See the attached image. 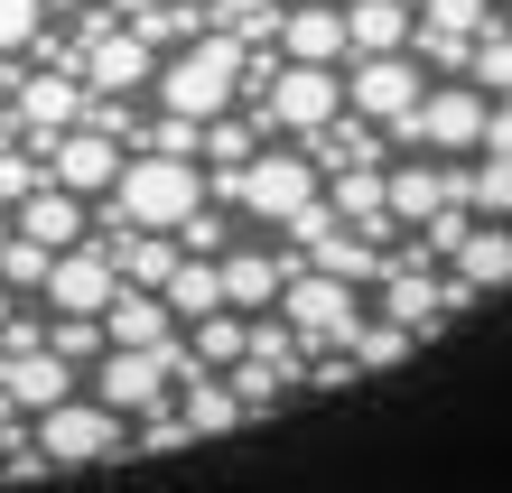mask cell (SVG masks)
<instances>
[{
    "mask_svg": "<svg viewBox=\"0 0 512 493\" xmlns=\"http://www.w3.org/2000/svg\"><path fill=\"white\" fill-rule=\"evenodd\" d=\"M280 56H289V66H336V56H345V10H336V0L280 10Z\"/></svg>",
    "mask_w": 512,
    "mask_h": 493,
    "instance_id": "obj_15",
    "label": "cell"
},
{
    "mask_svg": "<svg viewBox=\"0 0 512 493\" xmlns=\"http://www.w3.org/2000/svg\"><path fill=\"white\" fill-rule=\"evenodd\" d=\"M308 159H317V177H336V168H373V159H382V140H373V121H364V112H336L326 131H308Z\"/></svg>",
    "mask_w": 512,
    "mask_h": 493,
    "instance_id": "obj_24",
    "label": "cell"
},
{
    "mask_svg": "<svg viewBox=\"0 0 512 493\" xmlns=\"http://www.w3.org/2000/svg\"><path fill=\"white\" fill-rule=\"evenodd\" d=\"M485 19H494V0H419V56L429 66H466L475 56V38H485Z\"/></svg>",
    "mask_w": 512,
    "mask_h": 493,
    "instance_id": "obj_9",
    "label": "cell"
},
{
    "mask_svg": "<svg viewBox=\"0 0 512 493\" xmlns=\"http://www.w3.org/2000/svg\"><path fill=\"white\" fill-rule=\"evenodd\" d=\"M233 419H252L243 400H233V382L205 373V363H187V373H177V428H187V438H224Z\"/></svg>",
    "mask_w": 512,
    "mask_h": 493,
    "instance_id": "obj_14",
    "label": "cell"
},
{
    "mask_svg": "<svg viewBox=\"0 0 512 493\" xmlns=\"http://www.w3.org/2000/svg\"><path fill=\"white\" fill-rule=\"evenodd\" d=\"M196 159H215V168H243V159H261V112H243V121H205L196 131Z\"/></svg>",
    "mask_w": 512,
    "mask_h": 493,
    "instance_id": "obj_29",
    "label": "cell"
},
{
    "mask_svg": "<svg viewBox=\"0 0 512 493\" xmlns=\"http://www.w3.org/2000/svg\"><path fill=\"white\" fill-rule=\"evenodd\" d=\"M112 205H103V224H140V233H177L187 214L205 205V177H196V159H122V177L103 187Z\"/></svg>",
    "mask_w": 512,
    "mask_h": 493,
    "instance_id": "obj_1",
    "label": "cell"
},
{
    "mask_svg": "<svg viewBox=\"0 0 512 493\" xmlns=\"http://www.w3.org/2000/svg\"><path fill=\"white\" fill-rule=\"evenodd\" d=\"M252 363H270V373H289L298 382V335H289V317L280 326H270V317H252V345H243Z\"/></svg>",
    "mask_w": 512,
    "mask_h": 493,
    "instance_id": "obj_31",
    "label": "cell"
},
{
    "mask_svg": "<svg viewBox=\"0 0 512 493\" xmlns=\"http://www.w3.org/2000/svg\"><path fill=\"white\" fill-rule=\"evenodd\" d=\"M0 242H10V205H0Z\"/></svg>",
    "mask_w": 512,
    "mask_h": 493,
    "instance_id": "obj_42",
    "label": "cell"
},
{
    "mask_svg": "<svg viewBox=\"0 0 512 493\" xmlns=\"http://www.w3.org/2000/svg\"><path fill=\"white\" fill-rule=\"evenodd\" d=\"M112 289H122V270H112L103 233H94V242H66V252L47 261V298H56V317H103Z\"/></svg>",
    "mask_w": 512,
    "mask_h": 493,
    "instance_id": "obj_7",
    "label": "cell"
},
{
    "mask_svg": "<svg viewBox=\"0 0 512 493\" xmlns=\"http://www.w3.org/2000/svg\"><path fill=\"white\" fill-rule=\"evenodd\" d=\"M419 10L410 0H345V56H401Z\"/></svg>",
    "mask_w": 512,
    "mask_h": 493,
    "instance_id": "obj_17",
    "label": "cell"
},
{
    "mask_svg": "<svg viewBox=\"0 0 512 493\" xmlns=\"http://www.w3.org/2000/svg\"><path fill=\"white\" fill-rule=\"evenodd\" d=\"M215 270H224V307H243V317H252V307H280V289L298 280L280 252H224Z\"/></svg>",
    "mask_w": 512,
    "mask_h": 493,
    "instance_id": "obj_22",
    "label": "cell"
},
{
    "mask_svg": "<svg viewBox=\"0 0 512 493\" xmlns=\"http://www.w3.org/2000/svg\"><path fill=\"white\" fill-rule=\"evenodd\" d=\"M233 94H243V38L215 19V28H205V38L159 75V103H168V112H187V121H215Z\"/></svg>",
    "mask_w": 512,
    "mask_h": 493,
    "instance_id": "obj_2",
    "label": "cell"
},
{
    "mask_svg": "<svg viewBox=\"0 0 512 493\" xmlns=\"http://www.w3.org/2000/svg\"><path fill=\"white\" fill-rule=\"evenodd\" d=\"M38 456L47 466H103V456H122V410H103V400H56V410H38Z\"/></svg>",
    "mask_w": 512,
    "mask_h": 493,
    "instance_id": "obj_3",
    "label": "cell"
},
{
    "mask_svg": "<svg viewBox=\"0 0 512 493\" xmlns=\"http://www.w3.org/2000/svg\"><path fill=\"white\" fill-rule=\"evenodd\" d=\"M410 10H419V0H410Z\"/></svg>",
    "mask_w": 512,
    "mask_h": 493,
    "instance_id": "obj_43",
    "label": "cell"
},
{
    "mask_svg": "<svg viewBox=\"0 0 512 493\" xmlns=\"http://www.w3.org/2000/svg\"><path fill=\"white\" fill-rule=\"evenodd\" d=\"M131 28H140V47H196L205 28H215V10H205V0H159V10H140Z\"/></svg>",
    "mask_w": 512,
    "mask_h": 493,
    "instance_id": "obj_27",
    "label": "cell"
},
{
    "mask_svg": "<svg viewBox=\"0 0 512 493\" xmlns=\"http://www.w3.org/2000/svg\"><path fill=\"white\" fill-rule=\"evenodd\" d=\"M47 354H66V363L103 354V317H66V326H47Z\"/></svg>",
    "mask_w": 512,
    "mask_h": 493,
    "instance_id": "obj_35",
    "label": "cell"
},
{
    "mask_svg": "<svg viewBox=\"0 0 512 493\" xmlns=\"http://www.w3.org/2000/svg\"><path fill=\"white\" fill-rule=\"evenodd\" d=\"M0 391L19 410H56V400H75V373H66V354L28 345V354H0Z\"/></svg>",
    "mask_w": 512,
    "mask_h": 493,
    "instance_id": "obj_16",
    "label": "cell"
},
{
    "mask_svg": "<svg viewBox=\"0 0 512 493\" xmlns=\"http://www.w3.org/2000/svg\"><path fill=\"white\" fill-rule=\"evenodd\" d=\"M485 149H512V94L485 103Z\"/></svg>",
    "mask_w": 512,
    "mask_h": 493,
    "instance_id": "obj_37",
    "label": "cell"
},
{
    "mask_svg": "<svg viewBox=\"0 0 512 493\" xmlns=\"http://www.w3.org/2000/svg\"><path fill=\"white\" fill-rule=\"evenodd\" d=\"M47 242H28V233H10V242H0V289H47Z\"/></svg>",
    "mask_w": 512,
    "mask_h": 493,
    "instance_id": "obj_30",
    "label": "cell"
},
{
    "mask_svg": "<svg viewBox=\"0 0 512 493\" xmlns=\"http://www.w3.org/2000/svg\"><path fill=\"white\" fill-rule=\"evenodd\" d=\"M38 0H0V56H28V38H38Z\"/></svg>",
    "mask_w": 512,
    "mask_h": 493,
    "instance_id": "obj_36",
    "label": "cell"
},
{
    "mask_svg": "<svg viewBox=\"0 0 512 493\" xmlns=\"http://www.w3.org/2000/svg\"><path fill=\"white\" fill-rule=\"evenodd\" d=\"M466 214H485V224L512 214V149H485V159L466 168Z\"/></svg>",
    "mask_w": 512,
    "mask_h": 493,
    "instance_id": "obj_28",
    "label": "cell"
},
{
    "mask_svg": "<svg viewBox=\"0 0 512 493\" xmlns=\"http://www.w3.org/2000/svg\"><path fill=\"white\" fill-rule=\"evenodd\" d=\"M215 19H243V10H280V0H205Z\"/></svg>",
    "mask_w": 512,
    "mask_h": 493,
    "instance_id": "obj_38",
    "label": "cell"
},
{
    "mask_svg": "<svg viewBox=\"0 0 512 493\" xmlns=\"http://www.w3.org/2000/svg\"><path fill=\"white\" fill-rule=\"evenodd\" d=\"M382 187H391V224H429L438 205H466V168H429V159H410V168H382Z\"/></svg>",
    "mask_w": 512,
    "mask_h": 493,
    "instance_id": "obj_12",
    "label": "cell"
},
{
    "mask_svg": "<svg viewBox=\"0 0 512 493\" xmlns=\"http://www.w3.org/2000/svg\"><path fill=\"white\" fill-rule=\"evenodd\" d=\"M447 270H457L475 298H485V289H503V280H512V224H485V214H475V224H466V242L447 252Z\"/></svg>",
    "mask_w": 512,
    "mask_h": 493,
    "instance_id": "obj_21",
    "label": "cell"
},
{
    "mask_svg": "<svg viewBox=\"0 0 512 493\" xmlns=\"http://www.w3.org/2000/svg\"><path fill=\"white\" fill-rule=\"evenodd\" d=\"M419 94H429V84H419V66L410 56H364V66H354V84H345V112H364V121H401Z\"/></svg>",
    "mask_w": 512,
    "mask_h": 493,
    "instance_id": "obj_10",
    "label": "cell"
},
{
    "mask_svg": "<svg viewBox=\"0 0 512 493\" xmlns=\"http://www.w3.org/2000/svg\"><path fill=\"white\" fill-rule=\"evenodd\" d=\"M75 121H84V84H75L66 66H56V75H28V84H19V121H10V131H19L28 149L66 140Z\"/></svg>",
    "mask_w": 512,
    "mask_h": 493,
    "instance_id": "obj_8",
    "label": "cell"
},
{
    "mask_svg": "<svg viewBox=\"0 0 512 493\" xmlns=\"http://www.w3.org/2000/svg\"><path fill=\"white\" fill-rule=\"evenodd\" d=\"M0 326H10V289H0Z\"/></svg>",
    "mask_w": 512,
    "mask_h": 493,
    "instance_id": "obj_41",
    "label": "cell"
},
{
    "mask_svg": "<svg viewBox=\"0 0 512 493\" xmlns=\"http://www.w3.org/2000/svg\"><path fill=\"white\" fill-rule=\"evenodd\" d=\"M10 428H19V400H10V391H0V438H10Z\"/></svg>",
    "mask_w": 512,
    "mask_h": 493,
    "instance_id": "obj_40",
    "label": "cell"
},
{
    "mask_svg": "<svg viewBox=\"0 0 512 493\" xmlns=\"http://www.w3.org/2000/svg\"><path fill=\"white\" fill-rule=\"evenodd\" d=\"M103 252L122 270V289H168V270H177V242L140 233V224H103Z\"/></svg>",
    "mask_w": 512,
    "mask_h": 493,
    "instance_id": "obj_18",
    "label": "cell"
},
{
    "mask_svg": "<svg viewBox=\"0 0 512 493\" xmlns=\"http://www.w3.org/2000/svg\"><path fill=\"white\" fill-rule=\"evenodd\" d=\"M10 233L47 242V252H66V242H84V196H66V187L47 177L38 196H19V205H10Z\"/></svg>",
    "mask_w": 512,
    "mask_h": 493,
    "instance_id": "obj_19",
    "label": "cell"
},
{
    "mask_svg": "<svg viewBox=\"0 0 512 493\" xmlns=\"http://www.w3.org/2000/svg\"><path fill=\"white\" fill-rule=\"evenodd\" d=\"M243 345H252V317H243V307H215V317H196V335H187V354L205 363V373H233Z\"/></svg>",
    "mask_w": 512,
    "mask_h": 493,
    "instance_id": "obj_26",
    "label": "cell"
},
{
    "mask_svg": "<svg viewBox=\"0 0 512 493\" xmlns=\"http://www.w3.org/2000/svg\"><path fill=\"white\" fill-rule=\"evenodd\" d=\"M84 94H131V84L149 75V47H140V28H122V19H112V28H94V38H84Z\"/></svg>",
    "mask_w": 512,
    "mask_h": 493,
    "instance_id": "obj_13",
    "label": "cell"
},
{
    "mask_svg": "<svg viewBox=\"0 0 512 493\" xmlns=\"http://www.w3.org/2000/svg\"><path fill=\"white\" fill-rule=\"evenodd\" d=\"M47 177L66 196H103L112 177H122V140H103V131H84V121H75L66 140H47Z\"/></svg>",
    "mask_w": 512,
    "mask_h": 493,
    "instance_id": "obj_11",
    "label": "cell"
},
{
    "mask_svg": "<svg viewBox=\"0 0 512 493\" xmlns=\"http://www.w3.org/2000/svg\"><path fill=\"white\" fill-rule=\"evenodd\" d=\"M466 66H475V84H494V94H512V28H485Z\"/></svg>",
    "mask_w": 512,
    "mask_h": 493,
    "instance_id": "obj_32",
    "label": "cell"
},
{
    "mask_svg": "<svg viewBox=\"0 0 512 493\" xmlns=\"http://www.w3.org/2000/svg\"><path fill=\"white\" fill-rule=\"evenodd\" d=\"M326 205H336V214H345V224L364 233V242H391V187H382V168H345Z\"/></svg>",
    "mask_w": 512,
    "mask_h": 493,
    "instance_id": "obj_23",
    "label": "cell"
},
{
    "mask_svg": "<svg viewBox=\"0 0 512 493\" xmlns=\"http://www.w3.org/2000/svg\"><path fill=\"white\" fill-rule=\"evenodd\" d=\"M103 345H177V317L159 289H112L103 307Z\"/></svg>",
    "mask_w": 512,
    "mask_h": 493,
    "instance_id": "obj_20",
    "label": "cell"
},
{
    "mask_svg": "<svg viewBox=\"0 0 512 493\" xmlns=\"http://www.w3.org/2000/svg\"><path fill=\"white\" fill-rule=\"evenodd\" d=\"M280 391H289V373H270V363H252V354L233 363V400H243V410H270Z\"/></svg>",
    "mask_w": 512,
    "mask_h": 493,
    "instance_id": "obj_33",
    "label": "cell"
},
{
    "mask_svg": "<svg viewBox=\"0 0 512 493\" xmlns=\"http://www.w3.org/2000/svg\"><path fill=\"white\" fill-rule=\"evenodd\" d=\"M243 112H261V131H326V121L345 112V84H336V66H280L270 75V94H252Z\"/></svg>",
    "mask_w": 512,
    "mask_h": 493,
    "instance_id": "obj_4",
    "label": "cell"
},
{
    "mask_svg": "<svg viewBox=\"0 0 512 493\" xmlns=\"http://www.w3.org/2000/svg\"><path fill=\"white\" fill-rule=\"evenodd\" d=\"M391 131L410 149H485V94H475V84H438V94H419Z\"/></svg>",
    "mask_w": 512,
    "mask_h": 493,
    "instance_id": "obj_6",
    "label": "cell"
},
{
    "mask_svg": "<svg viewBox=\"0 0 512 493\" xmlns=\"http://www.w3.org/2000/svg\"><path fill=\"white\" fill-rule=\"evenodd\" d=\"M103 10H112V19H140V10H159V0H103Z\"/></svg>",
    "mask_w": 512,
    "mask_h": 493,
    "instance_id": "obj_39",
    "label": "cell"
},
{
    "mask_svg": "<svg viewBox=\"0 0 512 493\" xmlns=\"http://www.w3.org/2000/svg\"><path fill=\"white\" fill-rule=\"evenodd\" d=\"M38 187H47L38 149H0V205H19V196H38Z\"/></svg>",
    "mask_w": 512,
    "mask_h": 493,
    "instance_id": "obj_34",
    "label": "cell"
},
{
    "mask_svg": "<svg viewBox=\"0 0 512 493\" xmlns=\"http://www.w3.org/2000/svg\"><path fill=\"white\" fill-rule=\"evenodd\" d=\"M168 317L177 326H196V317H215V307H224V270L215 261H205V252H177V270H168Z\"/></svg>",
    "mask_w": 512,
    "mask_h": 493,
    "instance_id": "obj_25",
    "label": "cell"
},
{
    "mask_svg": "<svg viewBox=\"0 0 512 493\" xmlns=\"http://www.w3.org/2000/svg\"><path fill=\"white\" fill-rule=\"evenodd\" d=\"M280 317H289L298 345H354V326H364V298H354V280L298 270V280L280 289Z\"/></svg>",
    "mask_w": 512,
    "mask_h": 493,
    "instance_id": "obj_5",
    "label": "cell"
}]
</instances>
